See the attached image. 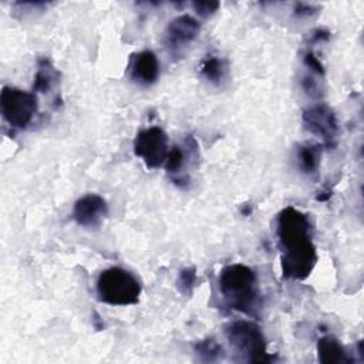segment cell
<instances>
[{
	"mask_svg": "<svg viewBox=\"0 0 364 364\" xmlns=\"http://www.w3.org/2000/svg\"><path fill=\"white\" fill-rule=\"evenodd\" d=\"M280 266L284 279L304 280L317 263L309 216L294 206L284 208L276 223Z\"/></svg>",
	"mask_w": 364,
	"mask_h": 364,
	"instance_id": "cell-1",
	"label": "cell"
},
{
	"mask_svg": "<svg viewBox=\"0 0 364 364\" xmlns=\"http://www.w3.org/2000/svg\"><path fill=\"white\" fill-rule=\"evenodd\" d=\"M219 289L228 307L253 314L257 303V277L253 269L242 263L228 264L219 276Z\"/></svg>",
	"mask_w": 364,
	"mask_h": 364,
	"instance_id": "cell-2",
	"label": "cell"
},
{
	"mask_svg": "<svg viewBox=\"0 0 364 364\" xmlns=\"http://www.w3.org/2000/svg\"><path fill=\"white\" fill-rule=\"evenodd\" d=\"M225 334L239 360L246 363L264 364L274 361V355L267 353V344L262 328L249 320H236L226 326Z\"/></svg>",
	"mask_w": 364,
	"mask_h": 364,
	"instance_id": "cell-3",
	"label": "cell"
},
{
	"mask_svg": "<svg viewBox=\"0 0 364 364\" xmlns=\"http://www.w3.org/2000/svg\"><path fill=\"white\" fill-rule=\"evenodd\" d=\"M97 297L109 306L136 304L142 291L139 280L122 267H108L97 279Z\"/></svg>",
	"mask_w": 364,
	"mask_h": 364,
	"instance_id": "cell-4",
	"label": "cell"
},
{
	"mask_svg": "<svg viewBox=\"0 0 364 364\" xmlns=\"http://www.w3.org/2000/svg\"><path fill=\"white\" fill-rule=\"evenodd\" d=\"M38 108L37 95L16 87L4 85L0 94V111L3 119L14 129L27 128Z\"/></svg>",
	"mask_w": 364,
	"mask_h": 364,
	"instance_id": "cell-5",
	"label": "cell"
},
{
	"mask_svg": "<svg viewBox=\"0 0 364 364\" xmlns=\"http://www.w3.org/2000/svg\"><path fill=\"white\" fill-rule=\"evenodd\" d=\"M134 152L144 161L146 168L156 169L162 166L169 152L166 132L161 127L141 129L134 139Z\"/></svg>",
	"mask_w": 364,
	"mask_h": 364,
	"instance_id": "cell-6",
	"label": "cell"
},
{
	"mask_svg": "<svg viewBox=\"0 0 364 364\" xmlns=\"http://www.w3.org/2000/svg\"><path fill=\"white\" fill-rule=\"evenodd\" d=\"M200 33V23L189 16V14H181L169 21L165 30V46L168 51L179 57L183 54V50L189 47L191 43H193Z\"/></svg>",
	"mask_w": 364,
	"mask_h": 364,
	"instance_id": "cell-7",
	"label": "cell"
},
{
	"mask_svg": "<svg viewBox=\"0 0 364 364\" xmlns=\"http://www.w3.org/2000/svg\"><path fill=\"white\" fill-rule=\"evenodd\" d=\"M303 124L309 132L320 136L327 146H333L336 144L338 124L336 114L328 105L316 104L306 108L303 111Z\"/></svg>",
	"mask_w": 364,
	"mask_h": 364,
	"instance_id": "cell-8",
	"label": "cell"
},
{
	"mask_svg": "<svg viewBox=\"0 0 364 364\" xmlns=\"http://www.w3.org/2000/svg\"><path fill=\"white\" fill-rule=\"evenodd\" d=\"M108 215L107 200L97 193H87L75 200L73 219L82 228H98Z\"/></svg>",
	"mask_w": 364,
	"mask_h": 364,
	"instance_id": "cell-9",
	"label": "cell"
},
{
	"mask_svg": "<svg viewBox=\"0 0 364 364\" xmlns=\"http://www.w3.org/2000/svg\"><path fill=\"white\" fill-rule=\"evenodd\" d=\"M193 154H198V142L195 138L188 136L185 139V146L173 145L166 155V159L164 164L165 171L168 175H171L172 181L182 188H185L189 183V176L185 168H186L188 156Z\"/></svg>",
	"mask_w": 364,
	"mask_h": 364,
	"instance_id": "cell-10",
	"label": "cell"
},
{
	"mask_svg": "<svg viewBox=\"0 0 364 364\" xmlns=\"http://www.w3.org/2000/svg\"><path fill=\"white\" fill-rule=\"evenodd\" d=\"M129 78L142 87H149L159 77V61L154 51L144 50L132 55L128 67Z\"/></svg>",
	"mask_w": 364,
	"mask_h": 364,
	"instance_id": "cell-11",
	"label": "cell"
},
{
	"mask_svg": "<svg viewBox=\"0 0 364 364\" xmlns=\"http://www.w3.org/2000/svg\"><path fill=\"white\" fill-rule=\"evenodd\" d=\"M318 361L323 364H347L348 358L344 347L333 336H324L317 341Z\"/></svg>",
	"mask_w": 364,
	"mask_h": 364,
	"instance_id": "cell-12",
	"label": "cell"
},
{
	"mask_svg": "<svg viewBox=\"0 0 364 364\" xmlns=\"http://www.w3.org/2000/svg\"><path fill=\"white\" fill-rule=\"evenodd\" d=\"M58 80V73L53 67L51 61L47 58H41L38 61V68L34 75V82H33V92H50V90L57 84Z\"/></svg>",
	"mask_w": 364,
	"mask_h": 364,
	"instance_id": "cell-13",
	"label": "cell"
},
{
	"mask_svg": "<svg viewBox=\"0 0 364 364\" xmlns=\"http://www.w3.org/2000/svg\"><path fill=\"white\" fill-rule=\"evenodd\" d=\"M320 145H301L297 151V165L306 175H314L320 168Z\"/></svg>",
	"mask_w": 364,
	"mask_h": 364,
	"instance_id": "cell-14",
	"label": "cell"
},
{
	"mask_svg": "<svg viewBox=\"0 0 364 364\" xmlns=\"http://www.w3.org/2000/svg\"><path fill=\"white\" fill-rule=\"evenodd\" d=\"M200 74L212 84L219 85L226 74V65L225 61L220 57L209 55L203 60L200 65Z\"/></svg>",
	"mask_w": 364,
	"mask_h": 364,
	"instance_id": "cell-15",
	"label": "cell"
},
{
	"mask_svg": "<svg viewBox=\"0 0 364 364\" xmlns=\"http://www.w3.org/2000/svg\"><path fill=\"white\" fill-rule=\"evenodd\" d=\"M195 351L199 355V358L202 361L206 363H212V361H218L222 357V347L218 341H215L213 338H205L199 343L195 344Z\"/></svg>",
	"mask_w": 364,
	"mask_h": 364,
	"instance_id": "cell-16",
	"label": "cell"
},
{
	"mask_svg": "<svg viewBox=\"0 0 364 364\" xmlns=\"http://www.w3.org/2000/svg\"><path fill=\"white\" fill-rule=\"evenodd\" d=\"M195 284H196V269L195 267L182 269L176 279V287L179 293L185 296H191Z\"/></svg>",
	"mask_w": 364,
	"mask_h": 364,
	"instance_id": "cell-17",
	"label": "cell"
},
{
	"mask_svg": "<svg viewBox=\"0 0 364 364\" xmlns=\"http://www.w3.org/2000/svg\"><path fill=\"white\" fill-rule=\"evenodd\" d=\"M192 6L196 10V13L202 17H209L219 9L218 1H193Z\"/></svg>",
	"mask_w": 364,
	"mask_h": 364,
	"instance_id": "cell-18",
	"label": "cell"
},
{
	"mask_svg": "<svg viewBox=\"0 0 364 364\" xmlns=\"http://www.w3.org/2000/svg\"><path fill=\"white\" fill-rule=\"evenodd\" d=\"M303 63L313 71V73H316V74H318V75H324V67H323V64H321V61L313 54V53H306L304 55H303Z\"/></svg>",
	"mask_w": 364,
	"mask_h": 364,
	"instance_id": "cell-19",
	"label": "cell"
},
{
	"mask_svg": "<svg viewBox=\"0 0 364 364\" xmlns=\"http://www.w3.org/2000/svg\"><path fill=\"white\" fill-rule=\"evenodd\" d=\"M314 13V9L309 4H303V3H299L297 7L294 9V14L296 16H310Z\"/></svg>",
	"mask_w": 364,
	"mask_h": 364,
	"instance_id": "cell-20",
	"label": "cell"
},
{
	"mask_svg": "<svg viewBox=\"0 0 364 364\" xmlns=\"http://www.w3.org/2000/svg\"><path fill=\"white\" fill-rule=\"evenodd\" d=\"M330 38V33L324 31V30H316L314 36H313V41H320V40H328Z\"/></svg>",
	"mask_w": 364,
	"mask_h": 364,
	"instance_id": "cell-21",
	"label": "cell"
}]
</instances>
